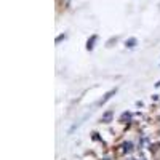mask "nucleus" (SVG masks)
<instances>
[{"label": "nucleus", "mask_w": 160, "mask_h": 160, "mask_svg": "<svg viewBox=\"0 0 160 160\" xmlns=\"http://www.w3.org/2000/svg\"><path fill=\"white\" fill-rule=\"evenodd\" d=\"M115 93H117V90H112V91H110V93H106V95H104V96H102V98L99 99V102H98V104H99V106H102V104H104V102H106V101H107L109 98H112V96H114Z\"/></svg>", "instance_id": "f257e3e1"}, {"label": "nucleus", "mask_w": 160, "mask_h": 160, "mask_svg": "<svg viewBox=\"0 0 160 160\" xmlns=\"http://www.w3.org/2000/svg\"><path fill=\"white\" fill-rule=\"evenodd\" d=\"M96 39H98V35H91V37H90L88 43H87V50H90V51L93 50V43H95V42H96Z\"/></svg>", "instance_id": "f03ea898"}, {"label": "nucleus", "mask_w": 160, "mask_h": 160, "mask_svg": "<svg viewBox=\"0 0 160 160\" xmlns=\"http://www.w3.org/2000/svg\"><path fill=\"white\" fill-rule=\"evenodd\" d=\"M133 45H136V39H130L127 42V47H133Z\"/></svg>", "instance_id": "7ed1b4c3"}]
</instances>
